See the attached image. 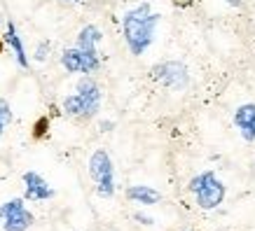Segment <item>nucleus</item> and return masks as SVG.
Returning <instances> with one entry per match:
<instances>
[{
	"label": "nucleus",
	"mask_w": 255,
	"mask_h": 231,
	"mask_svg": "<svg viewBox=\"0 0 255 231\" xmlns=\"http://www.w3.org/2000/svg\"><path fill=\"white\" fill-rule=\"evenodd\" d=\"M157 23H159V14L152 12L150 2H140V5L131 7L129 12H124L122 31H124L127 47H129V52L133 56L145 54V49L152 45Z\"/></svg>",
	"instance_id": "obj_1"
},
{
	"label": "nucleus",
	"mask_w": 255,
	"mask_h": 231,
	"mask_svg": "<svg viewBox=\"0 0 255 231\" xmlns=\"http://www.w3.org/2000/svg\"><path fill=\"white\" fill-rule=\"evenodd\" d=\"M101 98H103L101 86L92 77H82L75 86V93L63 98V112L75 119H92L101 108Z\"/></svg>",
	"instance_id": "obj_2"
},
{
	"label": "nucleus",
	"mask_w": 255,
	"mask_h": 231,
	"mask_svg": "<svg viewBox=\"0 0 255 231\" xmlns=\"http://www.w3.org/2000/svg\"><path fill=\"white\" fill-rule=\"evenodd\" d=\"M190 192L197 196V206L201 210H216L225 199V185L216 177L213 170L194 175L190 180Z\"/></svg>",
	"instance_id": "obj_3"
},
{
	"label": "nucleus",
	"mask_w": 255,
	"mask_h": 231,
	"mask_svg": "<svg viewBox=\"0 0 255 231\" xmlns=\"http://www.w3.org/2000/svg\"><path fill=\"white\" fill-rule=\"evenodd\" d=\"M89 177L94 180L99 196L110 199L115 194V166L106 150H96L89 156Z\"/></svg>",
	"instance_id": "obj_4"
},
{
	"label": "nucleus",
	"mask_w": 255,
	"mask_h": 231,
	"mask_svg": "<svg viewBox=\"0 0 255 231\" xmlns=\"http://www.w3.org/2000/svg\"><path fill=\"white\" fill-rule=\"evenodd\" d=\"M152 77H155L159 84L169 86V89H178V91H183L190 84V70H187L185 63H180V61L157 63L155 68H152Z\"/></svg>",
	"instance_id": "obj_5"
},
{
	"label": "nucleus",
	"mask_w": 255,
	"mask_h": 231,
	"mask_svg": "<svg viewBox=\"0 0 255 231\" xmlns=\"http://www.w3.org/2000/svg\"><path fill=\"white\" fill-rule=\"evenodd\" d=\"M2 229L5 231H26L33 224V213L26 208L23 199H12L0 206Z\"/></svg>",
	"instance_id": "obj_6"
},
{
	"label": "nucleus",
	"mask_w": 255,
	"mask_h": 231,
	"mask_svg": "<svg viewBox=\"0 0 255 231\" xmlns=\"http://www.w3.org/2000/svg\"><path fill=\"white\" fill-rule=\"evenodd\" d=\"M61 66L68 73H85V75H92L101 68V59L99 54H87L78 47H70L61 54Z\"/></svg>",
	"instance_id": "obj_7"
},
{
	"label": "nucleus",
	"mask_w": 255,
	"mask_h": 231,
	"mask_svg": "<svg viewBox=\"0 0 255 231\" xmlns=\"http://www.w3.org/2000/svg\"><path fill=\"white\" fill-rule=\"evenodd\" d=\"M23 185H26V199L28 201H47V199H54V189L49 187L45 177L35 173V170H28L23 173Z\"/></svg>",
	"instance_id": "obj_8"
},
{
	"label": "nucleus",
	"mask_w": 255,
	"mask_h": 231,
	"mask_svg": "<svg viewBox=\"0 0 255 231\" xmlns=\"http://www.w3.org/2000/svg\"><path fill=\"white\" fill-rule=\"evenodd\" d=\"M234 126L246 143H255V103H244L234 110Z\"/></svg>",
	"instance_id": "obj_9"
},
{
	"label": "nucleus",
	"mask_w": 255,
	"mask_h": 231,
	"mask_svg": "<svg viewBox=\"0 0 255 231\" xmlns=\"http://www.w3.org/2000/svg\"><path fill=\"white\" fill-rule=\"evenodd\" d=\"M127 199L133 203H140V206H155L162 201V194L147 185H131L127 189Z\"/></svg>",
	"instance_id": "obj_10"
},
{
	"label": "nucleus",
	"mask_w": 255,
	"mask_h": 231,
	"mask_svg": "<svg viewBox=\"0 0 255 231\" xmlns=\"http://www.w3.org/2000/svg\"><path fill=\"white\" fill-rule=\"evenodd\" d=\"M101 40H103V33H101L94 23H89V26H85V28L78 33L75 47L82 49V52H87V54H99V52H96V45H99Z\"/></svg>",
	"instance_id": "obj_11"
},
{
	"label": "nucleus",
	"mask_w": 255,
	"mask_h": 231,
	"mask_svg": "<svg viewBox=\"0 0 255 231\" xmlns=\"http://www.w3.org/2000/svg\"><path fill=\"white\" fill-rule=\"evenodd\" d=\"M5 40H7V45L12 47V52L16 56V63L21 66V68H28V56H26V49H23V42L19 38V33H16L14 23L7 21V33H5Z\"/></svg>",
	"instance_id": "obj_12"
},
{
	"label": "nucleus",
	"mask_w": 255,
	"mask_h": 231,
	"mask_svg": "<svg viewBox=\"0 0 255 231\" xmlns=\"http://www.w3.org/2000/svg\"><path fill=\"white\" fill-rule=\"evenodd\" d=\"M9 122H12V108H9V103L5 98H0V136L5 133Z\"/></svg>",
	"instance_id": "obj_13"
},
{
	"label": "nucleus",
	"mask_w": 255,
	"mask_h": 231,
	"mask_svg": "<svg viewBox=\"0 0 255 231\" xmlns=\"http://www.w3.org/2000/svg\"><path fill=\"white\" fill-rule=\"evenodd\" d=\"M47 54H49V42H42V45H38V49H35V61H45Z\"/></svg>",
	"instance_id": "obj_14"
},
{
	"label": "nucleus",
	"mask_w": 255,
	"mask_h": 231,
	"mask_svg": "<svg viewBox=\"0 0 255 231\" xmlns=\"http://www.w3.org/2000/svg\"><path fill=\"white\" fill-rule=\"evenodd\" d=\"M133 220H138L140 224H147V227H150V224H155V222H152V217H145V215H140V213H136V215H133Z\"/></svg>",
	"instance_id": "obj_15"
},
{
	"label": "nucleus",
	"mask_w": 255,
	"mask_h": 231,
	"mask_svg": "<svg viewBox=\"0 0 255 231\" xmlns=\"http://www.w3.org/2000/svg\"><path fill=\"white\" fill-rule=\"evenodd\" d=\"M113 129V122H101V131H110Z\"/></svg>",
	"instance_id": "obj_16"
},
{
	"label": "nucleus",
	"mask_w": 255,
	"mask_h": 231,
	"mask_svg": "<svg viewBox=\"0 0 255 231\" xmlns=\"http://www.w3.org/2000/svg\"><path fill=\"white\" fill-rule=\"evenodd\" d=\"M227 2H230V5H239L241 0H227Z\"/></svg>",
	"instance_id": "obj_17"
},
{
	"label": "nucleus",
	"mask_w": 255,
	"mask_h": 231,
	"mask_svg": "<svg viewBox=\"0 0 255 231\" xmlns=\"http://www.w3.org/2000/svg\"><path fill=\"white\" fill-rule=\"evenodd\" d=\"M66 2H80V0H66Z\"/></svg>",
	"instance_id": "obj_18"
},
{
	"label": "nucleus",
	"mask_w": 255,
	"mask_h": 231,
	"mask_svg": "<svg viewBox=\"0 0 255 231\" xmlns=\"http://www.w3.org/2000/svg\"><path fill=\"white\" fill-rule=\"evenodd\" d=\"M0 222H2V213H0Z\"/></svg>",
	"instance_id": "obj_19"
},
{
	"label": "nucleus",
	"mask_w": 255,
	"mask_h": 231,
	"mask_svg": "<svg viewBox=\"0 0 255 231\" xmlns=\"http://www.w3.org/2000/svg\"><path fill=\"white\" fill-rule=\"evenodd\" d=\"M253 166H255V163H253Z\"/></svg>",
	"instance_id": "obj_20"
}]
</instances>
